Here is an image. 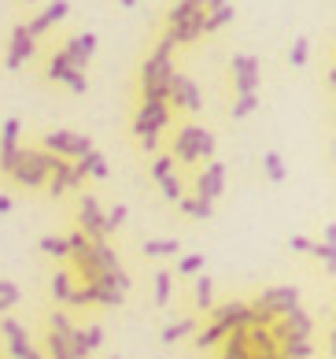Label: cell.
I'll use <instances>...</instances> for the list:
<instances>
[{
    "label": "cell",
    "instance_id": "7402d4cb",
    "mask_svg": "<svg viewBox=\"0 0 336 359\" xmlns=\"http://www.w3.org/2000/svg\"><path fill=\"white\" fill-rule=\"evenodd\" d=\"M181 211L185 215H192V219H211V204L207 201H196V196H181Z\"/></svg>",
    "mask_w": 336,
    "mask_h": 359
},
{
    "label": "cell",
    "instance_id": "8992f818",
    "mask_svg": "<svg viewBox=\"0 0 336 359\" xmlns=\"http://www.w3.org/2000/svg\"><path fill=\"white\" fill-rule=\"evenodd\" d=\"M230 71H233V89L237 97H244V93H259V82H262V63L255 56H244V52H237L230 60Z\"/></svg>",
    "mask_w": 336,
    "mask_h": 359
},
{
    "label": "cell",
    "instance_id": "52a82bcc",
    "mask_svg": "<svg viewBox=\"0 0 336 359\" xmlns=\"http://www.w3.org/2000/svg\"><path fill=\"white\" fill-rule=\"evenodd\" d=\"M167 100H174V108H185V111H200V108H204V93H200V86L192 82L189 74H181V71L174 74Z\"/></svg>",
    "mask_w": 336,
    "mask_h": 359
},
{
    "label": "cell",
    "instance_id": "60d3db41",
    "mask_svg": "<svg viewBox=\"0 0 336 359\" xmlns=\"http://www.w3.org/2000/svg\"><path fill=\"white\" fill-rule=\"evenodd\" d=\"M8 211H11V196L0 193V215H8Z\"/></svg>",
    "mask_w": 336,
    "mask_h": 359
},
{
    "label": "cell",
    "instance_id": "f546056e",
    "mask_svg": "<svg viewBox=\"0 0 336 359\" xmlns=\"http://www.w3.org/2000/svg\"><path fill=\"white\" fill-rule=\"evenodd\" d=\"M126 222V204H115L111 211L104 215V233H111V230H118V226Z\"/></svg>",
    "mask_w": 336,
    "mask_h": 359
},
{
    "label": "cell",
    "instance_id": "ba28073f",
    "mask_svg": "<svg viewBox=\"0 0 336 359\" xmlns=\"http://www.w3.org/2000/svg\"><path fill=\"white\" fill-rule=\"evenodd\" d=\"M251 308H262V311H270L274 318H281L285 311L300 308V292H295L292 285H281V289H266L262 297L251 304Z\"/></svg>",
    "mask_w": 336,
    "mask_h": 359
},
{
    "label": "cell",
    "instance_id": "ac0fdd59",
    "mask_svg": "<svg viewBox=\"0 0 336 359\" xmlns=\"http://www.w3.org/2000/svg\"><path fill=\"white\" fill-rule=\"evenodd\" d=\"M233 15H237V11H233V4H230V0H225V4H218V8H211L207 15H204V34L222 30L225 22H233Z\"/></svg>",
    "mask_w": 336,
    "mask_h": 359
},
{
    "label": "cell",
    "instance_id": "b9f144b4",
    "mask_svg": "<svg viewBox=\"0 0 336 359\" xmlns=\"http://www.w3.org/2000/svg\"><path fill=\"white\" fill-rule=\"evenodd\" d=\"M118 4H122V8H133V4H137V0H118Z\"/></svg>",
    "mask_w": 336,
    "mask_h": 359
},
{
    "label": "cell",
    "instance_id": "2e32d148",
    "mask_svg": "<svg viewBox=\"0 0 336 359\" xmlns=\"http://www.w3.org/2000/svg\"><path fill=\"white\" fill-rule=\"evenodd\" d=\"M204 15H207V11L200 8L196 15H189V19H185V22H178V26H170V30H167V34H170V41H174V45L196 41V37L204 34Z\"/></svg>",
    "mask_w": 336,
    "mask_h": 359
},
{
    "label": "cell",
    "instance_id": "7bdbcfd3",
    "mask_svg": "<svg viewBox=\"0 0 336 359\" xmlns=\"http://www.w3.org/2000/svg\"><path fill=\"white\" fill-rule=\"evenodd\" d=\"M26 4H37V0H26Z\"/></svg>",
    "mask_w": 336,
    "mask_h": 359
},
{
    "label": "cell",
    "instance_id": "f1b7e54d",
    "mask_svg": "<svg viewBox=\"0 0 336 359\" xmlns=\"http://www.w3.org/2000/svg\"><path fill=\"white\" fill-rule=\"evenodd\" d=\"M292 67H303V63L307 60H311V41H307V37H295V41H292Z\"/></svg>",
    "mask_w": 336,
    "mask_h": 359
},
{
    "label": "cell",
    "instance_id": "3957f363",
    "mask_svg": "<svg viewBox=\"0 0 336 359\" xmlns=\"http://www.w3.org/2000/svg\"><path fill=\"white\" fill-rule=\"evenodd\" d=\"M174 163H196V159H211L214 156V134L196 123H185L174 137Z\"/></svg>",
    "mask_w": 336,
    "mask_h": 359
},
{
    "label": "cell",
    "instance_id": "7c38bea8",
    "mask_svg": "<svg viewBox=\"0 0 336 359\" xmlns=\"http://www.w3.org/2000/svg\"><path fill=\"white\" fill-rule=\"evenodd\" d=\"M222 185H225V167L222 163H207L204 170H200V178H196V201H214V196L222 193Z\"/></svg>",
    "mask_w": 336,
    "mask_h": 359
},
{
    "label": "cell",
    "instance_id": "9a60e30c",
    "mask_svg": "<svg viewBox=\"0 0 336 359\" xmlns=\"http://www.w3.org/2000/svg\"><path fill=\"white\" fill-rule=\"evenodd\" d=\"M0 330H4V337H8V348H11V355L15 359H41L34 348H30V337H26V330L19 326V323H11V318H4L0 323Z\"/></svg>",
    "mask_w": 336,
    "mask_h": 359
},
{
    "label": "cell",
    "instance_id": "ffe728a7",
    "mask_svg": "<svg viewBox=\"0 0 336 359\" xmlns=\"http://www.w3.org/2000/svg\"><path fill=\"white\" fill-rule=\"evenodd\" d=\"M181 245L178 237H163V241H144V256H174Z\"/></svg>",
    "mask_w": 336,
    "mask_h": 359
},
{
    "label": "cell",
    "instance_id": "ab89813d",
    "mask_svg": "<svg viewBox=\"0 0 336 359\" xmlns=\"http://www.w3.org/2000/svg\"><path fill=\"white\" fill-rule=\"evenodd\" d=\"M196 4L204 8V11H211V8H218V4H225V0H196Z\"/></svg>",
    "mask_w": 336,
    "mask_h": 359
},
{
    "label": "cell",
    "instance_id": "1f68e13d",
    "mask_svg": "<svg viewBox=\"0 0 336 359\" xmlns=\"http://www.w3.org/2000/svg\"><path fill=\"white\" fill-rule=\"evenodd\" d=\"M167 175H174V156H170V152L159 156L155 163H152V178H155V182H163Z\"/></svg>",
    "mask_w": 336,
    "mask_h": 359
},
{
    "label": "cell",
    "instance_id": "e575fe53",
    "mask_svg": "<svg viewBox=\"0 0 336 359\" xmlns=\"http://www.w3.org/2000/svg\"><path fill=\"white\" fill-rule=\"evenodd\" d=\"M196 304L211 308V278H196Z\"/></svg>",
    "mask_w": 336,
    "mask_h": 359
},
{
    "label": "cell",
    "instance_id": "4316f807",
    "mask_svg": "<svg viewBox=\"0 0 336 359\" xmlns=\"http://www.w3.org/2000/svg\"><path fill=\"white\" fill-rule=\"evenodd\" d=\"M66 71H71V63H66V56H63V48H59L56 56L48 60V71H45V74L52 78V82H63V74H66Z\"/></svg>",
    "mask_w": 336,
    "mask_h": 359
},
{
    "label": "cell",
    "instance_id": "f35d334b",
    "mask_svg": "<svg viewBox=\"0 0 336 359\" xmlns=\"http://www.w3.org/2000/svg\"><path fill=\"white\" fill-rule=\"evenodd\" d=\"M292 248H295V252H311L314 245L307 241V237H292Z\"/></svg>",
    "mask_w": 336,
    "mask_h": 359
},
{
    "label": "cell",
    "instance_id": "44dd1931",
    "mask_svg": "<svg viewBox=\"0 0 336 359\" xmlns=\"http://www.w3.org/2000/svg\"><path fill=\"white\" fill-rule=\"evenodd\" d=\"M196 11H200L196 0H178V4H174V8L167 11V19H170V26H178V22H185L189 15H196Z\"/></svg>",
    "mask_w": 336,
    "mask_h": 359
},
{
    "label": "cell",
    "instance_id": "d4e9b609",
    "mask_svg": "<svg viewBox=\"0 0 336 359\" xmlns=\"http://www.w3.org/2000/svg\"><path fill=\"white\" fill-rule=\"evenodd\" d=\"M255 108H259V93H244V97H237V104H233V118H248Z\"/></svg>",
    "mask_w": 336,
    "mask_h": 359
},
{
    "label": "cell",
    "instance_id": "7a4b0ae2",
    "mask_svg": "<svg viewBox=\"0 0 336 359\" xmlns=\"http://www.w3.org/2000/svg\"><path fill=\"white\" fill-rule=\"evenodd\" d=\"M63 159L52 156V152H34V149H19L15 156V167H11V178H15L19 185H41L45 178H52L59 170Z\"/></svg>",
    "mask_w": 336,
    "mask_h": 359
},
{
    "label": "cell",
    "instance_id": "4fadbf2b",
    "mask_svg": "<svg viewBox=\"0 0 336 359\" xmlns=\"http://www.w3.org/2000/svg\"><path fill=\"white\" fill-rule=\"evenodd\" d=\"M78 219H82V233L89 237V241L104 237V211L97 204V196H82V204H78Z\"/></svg>",
    "mask_w": 336,
    "mask_h": 359
},
{
    "label": "cell",
    "instance_id": "d6986e66",
    "mask_svg": "<svg viewBox=\"0 0 336 359\" xmlns=\"http://www.w3.org/2000/svg\"><path fill=\"white\" fill-rule=\"evenodd\" d=\"M48 352H52V359H74V352H71V341H66V334H56V330L48 334Z\"/></svg>",
    "mask_w": 336,
    "mask_h": 359
},
{
    "label": "cell",
    "instance_id": "836d02e7",
    "mask_svg": "<svg viewBox=\"0 0 336 359\" xmlns=\"http://www.w3.org/2000/svg\"><path fill=\"white\" fill-rule=\"evenodd\" d=\"M170 300V274L159 271L155 274V304H167Z\"/></svg>",
    "mask_w": 336,
    "mask_h": 359
},
{
    "label": "cell",
    "instance_id": "5bb4252c",
    "mask_svg": "<svg viewBox=\"0 0 336 359\" xmlns=\"http://www.w3.org/2000/svg\"><path fill=\"white\" fill-rule=\"evenodd\" d=\"M66 11H71V4H66V0H52V4L41 11V15H34L30 22H22V26H26V34H30L34 41H37V37H41L52 22H63V19H66Z\"/></svg>",
    "mask_w": 336,
    "mask_h": 359
},
{
    "label": "cell",
    "instance_id": "e0dca14e",
    "mask_svg": "<svg viewBox=\"0 0 336 359\" xmlns=\"http://www.w3.org/2000/svg\"><path fill=\"white\" fill-rule=\"evenodd\" d=\"M71 170H74V178H78V182H82L85 175H89V178H107V159H104L97 149H92V152H85L82 159H78Z\"/></svg>",
    "mask_w": 336,
    "mask_h": 359
},
{
    "label": "cell",
    "instance_id": "5b68a950",
    "mask_svg": "<svg viewBox=\"0 0 336 359\" xmlns=\"http://www.w3.org/2000/svg\"><path fill=\"white\" fill-rule=\"evenodd\" d=\"M170 126V108L163 100H144L141 108H137V115H133V137H148V134H159V130H167Z\"/></svg>",
    "mask_w": 336,
    "mask_h": 359
},
{
    "label": "cell",
    "instance_id": "d590c367",
    "mask_svg": "<svg viewBox=\"0 0 336 359\" xmlns=\"http://www.w3.org/2000/svg\"><path fill=\"white\" fill-rule=\"evenodd\" d=\"M82 341H85V352L100 348V341H104V330H100V326H89V330H82Z\"/></svg>",
    "mask_w": 336,
    "mask_h": 359
},
{
    "label": "cell",
    "instance_id": "4dcf8cb0",
    "mask_svg": "<svg viewBox=\"0 0 336 359\" xmlns=\"http://www.w3.org/2000/svg\"><path fill=\"white\" fill-rule=\"evenodd\" d=\"M159 189H163L167 201H181V178L178 175H167L163 182H159Z\"/></svg>",
    "mask_w": 336,
    "mask_h": 359
},
{
    "label": "cell",
    "instance_id": "83f0119b",
    "mask_svg": "<svg viewBox=\"0 0 336 359\" xmlns=\"http://www.w3.org/2000/svg\"><path fill=\"white\" fill-rule=\"evenodd\" d=\"M185 334H192V318H181V323H174L163 330V344H174V341H181Z\"/></svg>",
    "mask_w": 336,
    "mask_h": 359
},
{
    "label": "cell",
    "instance_id": "8fae6325",
    "mask_svg": "<svg viewBox=\"0 0 336 359\" xmlns=\"http://www.w3.org/2000/svg\"><path fill=\"white\" fill-rule=\"evenodd\" d=\"M34 48H37V41L30 34H26V26H15V30H11V41H8V56H4V63L11 71H19L26 60L34 56Z\"/></svg>",
    "mask_w": 336,
    "mask_h": 359
},
{
    "label": "cell",
    "instance_id": "9c48e42d",
    "mask_svg": "<svg viewBox=\"0 0 336 359\" xmlns=\"http://www.w3.org/2000/svg\"><path fill=\"white\" fill-rule=\"evenodd\" d=\"M92 52H97V37L92 34H74V37H66V45H63V56L71 63V71H78V74H85Z\"/></svg>",
    "mask_w": 336,
    "mask_h": 359
},
{
    "label": "cell",
    "instance_id": "d6a6232c",
    "mask_svg": "<svg viewBox=\"0 0 336 359\" xmlns=\"http://www.w3.org/2000/svg\"><path fill=\"white\" fill-rule=\"evenodd\" d=\"M41 252H48V256H66V237H41Z\"/></svg>",
    "mask_w": 336,
    "mask_h": 359
},
{
    "label": "cell",
    "instance_id": "30bf717a",
    "mask_svg": "<svg viewBox=\"0 0 336 359\" xmlns=\"http://www.w3.org/2000/svg\"><path fill=\"white\" fill-rule=\"evenodd\" d=\"M19 134H22L19 118H4V126H0V170H4V175H11V167H15Z\"/></svg>",
    "mask_w": 336,
    "mask_h": 359
},
{
    "label": "cell",
    "instance_id": "74e56055",
    "mask_svg": "<svg viewBox=\"0 0 336 359\" xmlns=\"http://www.w3.org/2000/svg\"><path fill=\"white\" fill-rule=\"evenodd\" d=\"M141 149H144V152H155V149H159V134H148V137H141Z\"/></svg>",
    "mask_w": 336,
    "mask_h": 359
},
{
    "label": "cell",
    "instance_id": "6da1fadb",
    "mask_svg": "<svg viewBox=\"0 0 336 359\" xmlns=\"http://www.w3.org/2000/svg\"><path fill=\"white\" fill-rule=\"evenodd\" d=\"M174 48H178V45L170 41V34H163V37H159V45H155V52L141 63L144 100H163V104H167L170 82H174V74H178V67H174V60H170Z\"/></svg>",
    "mask_w": 336,
    "mask_h": 359
},
{
    "label": "cell",
    "instance_id": "8d00e7d4",
    "mask_svg": "<svg viewBox=\"0 0 336 359\" xmlns=\"http://www.w3.org/2000/svg\"><path fill=\"white\" fill-rule=\"evenodd\" d=\"M200 267H204V256H185V259L178 263V271H181V274H196Z\"/></svg>",
    "mask_w": 336,
    "mask_h": 359
},
{
    "label": "cell",
    "instance_id": "484cf974",
    "mask_svg": "<svg viewBox=\"0 0 336 359\" xmlns=\"http://www.w3.org/2000/svg\"><path fill=\"white\" fill-rule=\"evenodd\" d=\"M71 274H66V271H56V278H52V297H56V300H71Z\"/></svg>",
    "mask_w": 336,
    "mask_h": 359
},
{
    "label": "cell",
    "instance_id": "603a6c76",
    "mask_svg": "<svg viewBox=\"0 0 336 359\" xmlns=\"http://www.w3.org/2000/svg\"><path fill=\"white\" fill-rule=\"evenodd\" d=\"M262 170H266V178H270V182H285V163H281L277 152L262 156Z\"/></svg>",
    "mask_w": 336,
    "mask_h": 359
},
{
    "label": "cell",
    "instance_id": "cb8c5ba5",
    "mask_svg": "<svg viewBox=\"0 0 336 359\" xmlns=\"http://www.w3.org/2000/svg\"><path fill=\"white\" fill-rule=\"evenodd\" d=\"M222 337H230V330L218 326V323H211L204 334H196V344H200V348H211V344H218Z\"/></svg>",
    "mask_w": 336,
    "mask_h": 359
},
{
    "label": "cell",
    "instance_id": "277c9868",
    "mask_svg": "<svg viewBox=\"0 0 336 359\" xmlns=\"http://www.w3.org/2000/svg\"><path fill=\"white\" fill-rule=\"evenodd\" d=\"M45 152L71 163V159H82L85 152H92V141L85 134H74V130H48L45 134Z\"/></svg>",
    "mask_w": 336,
    "mask_h": 359
}]
</instances>
